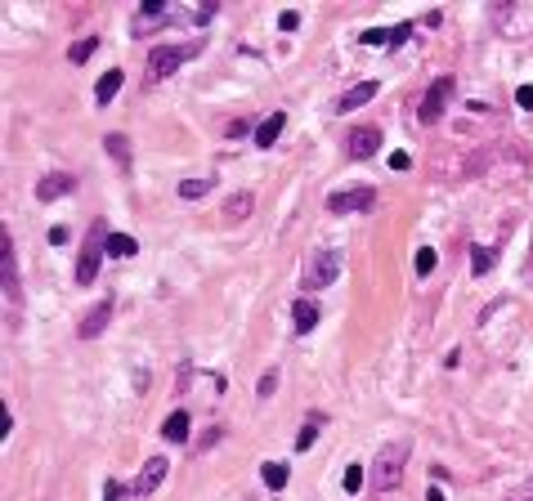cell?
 <instances>
[{
	"instance_id": "6da1fadb",
	"label": "cell",
	"mask_w": 533,
	"mask_h": 501,
	"mask_svg": "<svg viewBox=\"0 0 533 501\" xmlns=\"http://www.w3.org/2000/svg\"><path fill=\"white\" fill-rule=\"evenodd\" d=\"M408 452H413V443H408V438H394V443H385L377 457H372V470H368L372 493H394V488L404 483Z\"/></svg>"
},
{
	"instance_id": "7a4b0ae2",
	"label": "cell",
	"mask_w": 533,
	"mask_h": 501,
	"mask_svg": "<svg viewBox=\"0 0 533 501\" xmlns=\"http://www.w3.org/2000/svg\"><path fill=\"white\" fill-rule=\"evenodd\" d=\"M202 54V41H184V45H153L148 50V85L166 81L175 67H184L188 58Z\"/></svg>"
},
{
	"instance_id": "3957f363",
	"label": "cell",
	"mask_w": 533,
	"mask_h": 501,
	"mask_svg": "<svg viewBox=\"0 0 533 501\" xmlns=\"http://www.w3.org/2000/svg\"><path fill=\"white\" fill-rule=\"evenodd\" d=\"M336 278H341V251H309V260H305V273H300V282H305L309 291H323V287H332Z\"/></svg>"
},
{
	"instance_id": "277c9868",
	"label": "cell",
	"mask_w": 533,
	"mask_h": 501,
	"mask_svg": "<svg viewBox=\"0 0 533 501\" xmlns=\"http://www.w3.org/2000/svg\"><path fill=\"white\" fill-rule=\"evenodd\" d=\"M103 251H108V228H103V224H94V228H90V238H86V247H81V260H77V282H81V287H90L94 278H99V260H103Z\"/></svg>"
},
{
	"instance_id": "5b68a950",
	"label": "cell",
	"mask_w": 533,
	"mask_h": 501,
	"mask_svg": "<svg viewBox=\"0 0 533 501\" xmlns=\"http://www.w3.org/2000/svg\"><path fill=\"white\" fill-rule=\"evenodd\" d=\"M453 90H457L453 77H435V81H430L426 99H421V108H417V121H421V126H435V121L444 117V108H448V99H453Z\"/></svg>"
},
{
	"instance_id": "8992f818",
	"label": "cell",
	"mask_w": 533,
	"mask_h": 501,
	"mask_svg": "<svg viewBox=\"0 0 533 501\" xmlns=\"http://www.w3.org/2000/svg\"><path fill=\"white\" fill-rule=\"evenodd\" d=\"M0 287H5V300H9V304L23 300V287H18V255H14V238H9V228L0 233Z\"/></svg>"
},
{
	"instance_id": "52a82bcc",
	"label": "cell",
	"mask_w": 533,
	"mask_h": 501,
	"mask_svg": "<svg viewBox=\"0 0 533 501\" xmlns=\"http://www.w3.org/2000/svg\"><path fill=\"white\" fill-rule=\"evenodd\" d=\"M377 206L372 188H345V193H327V215H359Z\"/></svg>"
},
{
	"instance_id": "ba28073f",
	"label": "cell",
	"mask_w": 533,
	"mask_h": 501,
	"mask_svg": "<svg viewBox=\"0 0 533 501\" xmlns=\"http://www.w3.org/2000/svg\"><path fill=\"white\" fill-rule=\"evenodd\" d=\"M377 148H381V130H377V126H354V130L345 134V152L354 157V162H363V157H372Z\"/></svg>"
},
{
	"instance_id": "9c48e42d",
	"label": "cell",
	"mask_w": 533,
	"mask_h": 501,
	"mask_svg": "<svg viewBox=\"0 0 533 501\" xmlns=\"http://www.w3.org/2000/svg\"><path fill=\"white\" fill-rule=\"evenodd\" d=\"M166 470H171V461H166V457H148V461H143V470L135 479V497H153L157 488L166 483Z\"/></svg>"
},
{
	"instance_id": "30bf717a",
	"label": "cell",
	"mask_w": 533,
	"mask_h": 501,
	"mask_svg": "<svg viewBox=\"0 0 533 501\" xmlns=\"http://www.w3.org/2000/svg\"><path fill=\"white\" fill-rule=\"evenodd\" d=\"M377 90H381V85L377 81H359V85H349V90L341 94V99H336V108H332V112H359V108L363 103H372V99H377Z\"/></svg>"
},
{
	"instance_id": "8fae6325",
	"label": "cell",
	"mask_w": 533,
	"mask_h": 501,
	"mask_svg": "<svg viewBox=\"0 0 533 501\" xmlns=\"http://www.w3.org/2000/svg\"><path fill=\"white\" fill-rule=\"evenodd\" d=\"M108 318H113V296H103L94 309L77 323V336L81 340H94V336H103V327H108Z\"/></svg>"
},
{
	"instance_id": "7c38bea8",
	"label": "cell",
	"mask_w": 533,
	"mask_h": 501,
	"mask_svg": "<svg viewBox=\"0 0 533 501\" xmlns=\"http://www.w3.org/2000/svg\"><path fill=\"white\" fill-rule=\"evenodd\" d=\"M72 188H77V179H72L68 170H54V175H45L41 184H36V197H41V202H58V197H68Z\"/></svg>"
},
{
	"instance_id": "4fadbf2b",
	"label": "cell",
	"mask_w": 533,
	"mask_h": 501,
	"mask_svg": "<svg viewBox=\"0 0 533 501\" xmlns=\"http://www.w3.org/2000/svg\"><path fill=\"white\" fill-rule=\"evenodd\" d=\"M162 434H166V443H188V434H193V421H188V412H184V408H175L171 417L162 421Z\"/></svg>"
},
{
	"instance_id": "5bb4252c",
	"label": "cell",
	"mask_w": 533,
	"mask_h": 501,
	"mask_svg": "<svg viewBox=\"0 0 533 501\" xmlns=\"http://www.w3.org/2000/svg\"><path fill=\"white\" fill-rule=\"evenodd\" d=\"M314 323H319V304H314L309 296H300V300L292 304V327H296V336L314 332Z\"/></svg>"
},
{
	"instance_id": "9a60e30c",
	"label": "cell",
	"mask_w": 533,
	"mask_h": 501,
	"mask_svg": "<svg viewBox=\"0 0 533 501\" xmlns=\"http://www.w3.org/2000/svg\"><path fill=\"white\" fill-rule=\"evenodd\" d=\"M283 126H287V112H269V117L256 126V148H274L278 134H283Z\"/></svg>"
},
{
	"instance_id": "2e32d148",
	"label": "cell",
	"mask_w": 533,
	"mask_h": 501,
	"mask_svg": "<svg viewBox=\"0 0 533 501\" xmlns=\"http://www.w3.org/2000/svg\"><path fill=\"white\" fill-rule=\"evenodd\" d=\"M121 85H126V72H121V67L103 72V77H99V85H94V103H99V108H103V103H113Z\"/></svg>"
},
{
	"instance_id": "e0dca14e",
	"label": "cell",
	"mask_w": 533,
	"mask_h": 501,
	"mask_svg": "<svg viewBox=\"0 0 533 501\" xmlns=\"http://www.w3.org/2000/svg\"><path fill=\"white\" fill-rule=\"evenodd\" d=\"M251 211H256V197H251V193H233V197H224V224H242Z\"/></svg>"
},
{
	"instance_id": "ac0fdd59",
	"label": "cell",
	"mask_w": 533,
	"mask_h": 501,
	"mask_svg": "<svg viewBox=\"0 0 533 501\" xmlns=\"http://www.w3.org/2000/svg\"><path fill=\"white\" fill-rule=\"evenodd\" d=\"M162 18H166V5H162V0H143V9L135 14V36H143L153 22H162Z\"/></svg>"
},
{
	"instance_id": "d6986e66",
	"label": "cell",
	"mask_w": 533,
	"mask_h": 501,
	"mask_svg": "<svg viewBox=\"0 0 533 501\" xmlns=\"http://www.w3.org/2000/svg\"><path fill=\"white\" fill-rule=\"evenodd\" d=\"M264 488H269V493H283L287 488V479H292V470H287V461H264Z\"/></svg>"
},
{
	"instance_id": "ffe728a7",
	"label": "cell",
	"mask_w": 533,
	"mask_h": 501,
	"mask_svg": "<svg viewBox=\"0 0 533 501\" xmlns=\"http://www.w3.org/2000/svg\"><path fill=\"white\" fill-rule=\"evenodd\" d=\"M103 148H108V157H113V162H117L121 170L130 166V139H126V134H108V139H103Z\"/></svg>"
},
{
	"instance_id": "44dd1931",
	"label": "cell",
	"mask_w": 533,
	"mask_h": 501,
	"mask_svg": "<svg viewBox=\"0 0 533 501\" xmlns=\"http://www.w3.org/2000/svg\"><path fill=\"white\" fill-rule=\"evenodd\" d=\"M493 264H498V251H493V247H475V251H470V273H475V278H484Z\"/></svg>"
},
{
	"instance_id": "7402d4cb",
	"label": "cell",
	"mask_w": 533,
	"mask_h": 501,
	"mask_svg": "<svg viewBox=\"0 0 533 501\" xmlns=\"http://www.w3.org/2000/svg\"><path fill=\"white\" fill-rule=\"evenodd\" d=\"M139 247H135V238L130 233H108V255H117V260H130Z\"/></svg>"
},
{
	"instance_id": "603a6c76",
	"label": "cell",
	"mask_w": 533,
	"mask_h": 501,
	"mask_svg": "<svg viewBox=\"0 0 533 501\" xmlns=\"http://www.w3.org/2000/svg\"><path fill=\"white\" fill-rule=\"evenodd\" d=\"M211 184H215V179H184V184H179V197L198 202V197H207V193H211Z\"/></svg>"
},
{
	"instance_id": "cb8c5ba5",
	"label": "cell",
	"mask_w": 533,
	"mask_h": 501,
	"mask_svg": "<svg viewBox=\"0 0 533 501\" xmlns=\"http://www.w3.org/2000/svg\"><path fill=\"white\" fill-rule=\"evenodd\" d=\"M94 50H99V36H86V41H77V45L68 50V58H72V63H86Z\"/></svg>"
},
{
	"instance_id": "d4e9b609",
	"label": "cell",
	"mask_w": 533,
	"mask_h": 501,
	"mask_svg": "<svg viewBox=\"0 0 533 501\" xmlns=\"http://www.w3.org/2000/svg\"><path fill=\"white\" fill-rule=\"evenodd\" d=\"M413 268H417V278H430V273H435V247H417Z\"/></svg>"
},
{
	"instance_id": "484cf974",
	"label": "cell",
	"mask_w": 533,
	"mask_h": 501,
	"mask_svg": "<svg viewBox=\"0 0 533 501\" xmlns=\"http://www.w3.org/2000/svg\"><path fill=\"white\" fill-rule=\"evenodd\" d=\"M341 488H345L349 497H354V493H363V466H359V461H354V466H345V479H341Z\"/></svg>"
},
{
	"instance_id": "4316f807",
	"label": "cell",
	"mask_w": 533,
	"mask_h": 501,
	"mask_svg": "<svg viewBox=\"0 0 533 501\" xmlns=\"http://www.w3.org/2000/svg\"><path fill=\"white\" fill-rule=\"evenodd\" d=\"M314 438H319V417H314V421L305 425V430L296 434V452H305V448H314Z\"/></svg>"
},
{
	"instance_id": "83f0119b",
	"label": "cell",
	"mask_w": 533,
	"mask_h": 501,
	"mask_svg": "<svg viewBox=\"0 0 533 501\" xmlns=\"http://www.w3.org/2000/svg\"><path fill=\"white\" fill-rule=\"evenodd\" d=\"M274 389H278V367H269V372H264L260 381H256V394H260V398H269Z\"/></svg>"
},
{
	"instance_id": "f1b7e54d",
	"label": "cell",
	"mask_w": 533,
	"mask_h": 501,
	"mask_svg": "<svg viewBox=\"0 0 533 501\" xmlns=\"http://www.w3.org/2000/svg\"><path fill=\"white\" fill-rule=\"evenodd\" d=\"M220 425H211V430H202V438H198V452H207V448H215V443H220Z\"/></svg>"
},
{
	"instance_id": "f546056e",
	"label": "cell",
	"mask_w": 533,
	"mask_h": 501,
	"mask_svg": "<svg viewBox=\"0 0 533 501\" xmlns=\"http://www.w3.org/2000/svg\"><path fill=\"white\" fill-rule=\"evenodd\" d=\"M278 27H283V32H296L300 27V14H296V9H283V14H278Z\"/></svg>"
},
{
	"instance_id": "4dcf8cb0",
	"label": "cell",
	"mask_w": 533,
	"mask_h": 501,
	"mask_svg": "<svg viewBox=\"0 0 533 501\" xmlns=\"http://www.w3.org/2000/svg\"><path fill=\"white\" fill-rule=\"evenodd\" d=\"M363 45H390V32H385V27H372V32H363Z\"/></svg>"
},
{
	"instance_id": "1f68e13d",
	"label": "cell",
	"mask_w": 533,
	"mask_h": 501,
	"mask_svg": "<svg viewBox=\"0 0 533 501\" xmlns=\"http://www.w3.org/2000/svg\"><path fill=\"white\" fill-rule=\"evenodd\" d=\"M121 497H126V488H121L117 479H108L103 483V501H121Z\"/></svg>"
},
{
	"instance_id": "d6a6232c",
	"label": "cell",
	"mask_w": 533,
	"mask_h": 501,
	"mask_svg": "<svg viewBox=\"0 0 533 501\" xmlns=\"http://www.w3.org/2000/svg\"><path fill=\"white\" fill-rule=\"evenodd\" d=\"M9 430H14V417H9V403L0 408V438H9Z\"/></svg>"
},
{
	"instance_id": "836d02e7",
	"label": "cell",
	"mask_w": 533,
	"mask_h": 501,
	"mask_svg": "<svg viewBox=\"0 0 533 501\" xmlns=\"http://www.w3.org/2000/svg\"><path fill=\"white\" fill-rule=\"evenodd\" d=\"M515 103L520 108H533V85H520V90H515Z\"/></svg>"
},
{
	"instance_id": "e575fe53",
	"label": "cell",
	"mask_w": 533,
	"mask_h": 501,
	"mask_svg": "<svg viewBox=\"0 0 533 501\" xmlns=\"http://www.w3.org/2000/svg\"><path fill=\"white\" fill-rule=\"evenodd\" d=\"M408 166H413V157H408V152H390V170H408Z\"/></svg>"
},
{
	"instance_id": "d590c367",
	"label": "cell",
	"mask_w": 533,
	"mask_h": 501,
	"mask_svg": "<svg viewBox=\"0 0 533 501\" xmlns=\"http://www.w3.org/2000/svg\"><path fill=\"white\" fill-rule=\"evenodd\" d=\"M408 36H413V27H408V22H404V27H394V32H390V41H394V45H404Z\"/></svg>"
},
{
	"instance_id": "8d00e7d4",
	"label": "cell",
	"mask_w": 533,
	"mask_h": 501,
	"mask_svg": "<svg viewBox=\"0 0 533 501\" xmlns=\"http://www.w3.org/2000/svg\"><path fill=\"white\" fill-rule=\"evenodd\" d=\"M50 242H54V247H63V242H68V228H63V224L50 228Z\"/></svg>"
},
{
	"instance_id": "74e56055",
	"label": "cell",
	"mask_w": 533,
	"mask_h": 501,
	"mask_svg": "<svg viewBox=\"0 0 533 501\" xmlns=\"http://www.w3.org/2000/svg\"><path fill=\"white\" fill-rule=\"evenodd\" d=\"M426 501H448V497L439 493V488H430V493H426Z\"/></svg>"
},
{
	"instance_id": "f35d334b",
	"label": "cell",
	"mask_w": 533,
	"mask_h": 501,
	"mask_svg": "<svg viewBox=\"0 0 533 501\" xmlns=\"http://www.w3.org/2000/svg\"><path fill=\"white\" fill-rule=\"evenodd\" d=\"M520 501H533V479L525 483V493H520Z\"/></svg>"
}]
</instances>
